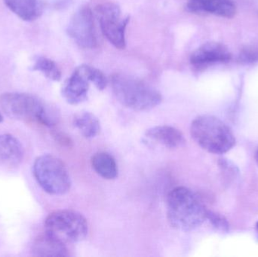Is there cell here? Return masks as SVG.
I'll return each instance as SVG.
<instances>
[{
    "mask_svg": "<svg viewBox=\"0 0 258 257\" xmlns=\"http://www.w3.org/2000/svg\"><path fill=\"white\" fill-rule=\"evenodd\" d=\"M208 210L194 192L186 187H176L167 198V219L173 229L189 232L207 220Z\"/></svg>",
    "mask_w": 258,
    "mask_h": 257,
    "instance_id": "cell-1",
    "label": "cell"
},
{
    "mask_svg": "<svg viewBox=\"0 0 258 257\" xmlns=\"http://www.w3.org/2000/svg\"><path fill=\"white\" fill-rule=\"evenodd\" d=\"M257 230H258V221H257Z\"/></svg>",
    "mask_w": 258,
    "mask_h": 257,
    "instance_id": "cell-24",
    "label": "cell"
},
{
    "mask_svg": "<svg viewBox=\"0 0 258 257\" xmlns=\"http://www.w3.org/2000/svg\"><path fill=\"white\" fill-rule=\"evenodd\" d=\"M145 137L163 147L171 149L183 147L186 143V139L181 131L170 125L152 127L146 131Z\"/></svg>",
    "mask_w": 258,
    "mask_h": 257,
    "instance_id": "cell-11",
    "label": "cell"
},
{
    "mask_svg": "<svg viewBox=\"0 0 258 257\" xmlns=\"http://www.w3.org/2000/svg\"><path fill=\"white\" fill-rule=\"evenodd\" d=\"M92 166L95 172L101 178L108 181L118 177V165L113 155L107 152H98L92 155Z\"/></svg>",
    "mask_w": 258,
    "mask_h": 257,
    "instance_id": "cell-16",
    "label": "cell"
},
{
    "mask_svg": "<svg viewBox=\"0 0 258 257\" xmlns=\"http://www.w3.org/2000/svg\"><path fill=\"white\" fill-rule=\"evenodd\" d=\"M86 71L89 81L93 83L98 90L103 91L106 89L108 81H107L104 74L101 70L86 65Z\"/></svg>",
    "mask_w": 258,
    "mask_h": 257,
    "instance_id": "cell-19",
    "label": "cell"
},
{
    "mask_svg": "<svg viewBox=\"0 0 258 257\" xmlns=\"http://www.w3.org/2000/svg\"><path fill=\"white\" fill-rule=\"evenodd\" d=\"M190 134L202 149L215 155H223L236 145L231 129L221 119L210 115L196 118L191 123Z\"/></svg>",
    "mask_w": 258,
    "mask_h": 257,
    "instance_id": "cell-3",
    "label": "cell"
},
{
    "mask_svg": "<svg viewBox=\"0 0 258 257\" xmlns=\"http://www.w3.org/2000/svg\"><path fill=\"white\" fill-rule=\"evenodd\" d=\"M3 113L18 121L36 122L48 128L56 126L60 120L57 110L48 107L34 95L21 92H6L0 96Z\"/></svg>",
    "mask_w": 258,
    "mask_h": 257,
    "instance_id": "cell-2",
    "label": "cell"
},
{
    "mask_svg": "<svg viewBox=\"0 0 258 257\" xmlns=\"http://www.w3.org/2000/svg\"><path fill=\"white\" fill-rule=\"evenodd\" d=\"M96 15L103 34L109 42L119 49L125 47V29L129 18H121V11L117 5L104 3L96 8Z\"/></svg>",
    "mask_w": 258,
    "mask_h": 257,
    "instance_id": "cell-7",
    "label": "cell"
},
{
    "mask_svg": "<svg viewBox=\"0 0 258 257\" xmlns=\"http://www.w3.org/2000/svg\"><path fill=\"white\" fill-rule=\"evenodd\" d=\"M230 59L231 54L225 45L218 42H207L191 54L190 63L201 69L215 63H227Z\"/></svg>",
    "mask_w": 258,
    "mask_h": 257,
    "instance_id": "cell-10",
    "label": "cell"
},
{
    "mask_svg": "<svg viewBox=\"0 0 258 257\" xmlns=\"http://www.w3.org/2000/svg\"><path fill=\"white\" fill-rule=\"evenodd\" d=\"M33 175L38 185L51 196H63L71 190V179L63 161L51 154L39 155L33 164Z\"/></svg>",
    "mask_w": 258,
    "mask_h": 257,
    "instance_id": "cell-5",
    "label": "cell"
},
{
    "mask_svg": "<svg viewBox=\"0 0 258 257\" xmlns=\"http://www.w3.org/2000/svg\"><path fill=\"white\" fill-rule=\"evenodd\" d=\"M68 33L82 48L92 49L97 46L93 15L89 8H81L74 14L68 25Z\"/></svg>",
    "mask_w": 258,
    "mask_h": 257,
    "instance_id": "cell-8",
    "label": "cell"
},
{
    "mask_svg": "<svg viewBox=\"0 0 258 257\" xmlns=\"http://www.w3.org/2000/svg\"><path fill=\"white\" fill-rule=\"evenodd\" d=\"M256 159H257V161L258 163V149L257 150V152H256Z\"/></svg>",
    "mask_w": 258,
    "mask_h": 257,
    "instance_id": "cell-23",
    "label": "cell"
},
{
    "mask_svg": "<svg viewBox=\"0 0 258 257\" xmlns=\"http://www.w3.org/2000/svg\"><path fill=\"white\" fill-rule=\"evenodd\" d=\"M6 6L25 21H33L39 18L43 12L42 0H3Z\"/></svg>",
    "mask_w": 258,
    "mask_h": 257,
    "instance_id": "cell-14",
    "label": "cell"
},
{
    "mask_svg": "<svg viewBox=\"0 0 258 257\" xmlns=\"http://www.w3.org/2000/svg\"><path fill=\"white\" fill-rule=\"evenodd\" d=\"M89 81L86 75V65L75 69L61 89L63 99L71 105H78L88 99Z\"/></svg>",
    "mask_w": 258,
    "mask_h": 257,
    "instance_id": "cell-9",
    "label": "cell"
},
{
    "mask_svg": "<svg viewBox=\"0 0 258 257\" xmlns=\"http://www.w3.org/2000/svg\"><path fill=\"white\" fill-rule=\"evenodd\" d=\"M32 252L36 256L66 257L68 250L66 244L45 234L33 243Z\"/></svg>",
    "mask_w": 258,
    "mask_h": 257,
    "instance_id": "cell-15",
    "label": "cell"
},
{
    "mask_svg": "<svg viewBox=\"0 0 258 257\" xmlns=\"http://www.w3.org/2000/svg\"><path fill=\"white\" fill-rule=\"evenodd\" d=\"M207 220H209L212 226L216 229L221 231H226L228 229V224H227V220L221 217L219 214L216 213L212 212V211H208Z\"/></svg>",
    "mask_w": 258,
    "mask_h": 257,
    "instance_id": "cell-20",
    "label": "cell"
},
{
    "mask_svg": "<svg viewBox=\"0 0 258 257\" xmlns=\"http://www.w3.org/2000/svg\"><path fill=\"white\" fill-rule=\"evenodd\" d=\"M111 87L116 100L130 110L149 111L162 102V95L157 90L129 75L115 74Z\"/></svg>",
    "mask_w": 258,
    "mask_h": 257,
    "instance_id": "cell-4",
    "label": "cell"
},
{
    "mask_svg": "<svg viewBox=\"0 0 258 257\" xmlns=\"http://www.w3.org/2000/svg\"><path fill=\"white\" fill-rule=\"evenodd\" d=\"M30 69L42 72L47 78L51 81H58L61 78V72L55 62L44 56L33 57V64Z\"/></svg>",
    "mask_w": 258,
    "mask_h": 257,
    "instance_id": "cell-18",
    "label": "cell"
},
{
    "mask_svg": "<svg viewBox=\"0 0 258 257\" xmlns=\"http://www.w3.org/2000/svg\"><path fill=\"white\" fill-rule=\"evenodd\" d=\"M186 9L192 13H209L226 18H233L236 13L232 0H190Z\"/></svg>",
    "mask_w": 258,
    "mask_h": 257,
    "instance_id": "cell-12",
    "label": "cell"
},
{
    "mask_svg": "<svg viewBox=\"0 0 258 257\" xmlns=\"http://www.w3.org/2000/svg\"><path fill=\"white\" fill-rule=\"evenodd\" d=\"M239 61L244 63H251L258 60V52L251 49H245L239 55Z\"/></svg>",
    "mask_w": 258,
    "mask_h": 257,
    "instance_id": "cell-21",
    "label": "cell"
},
{
    "mask_svg": "<svg viewBox=\"0 0 258 257\" xmlns=\"http://www.w3.org/2000/svg\"><path fill=\"white\" fill-rule=\"evenodd\" d=\"M24 157L23 145L15 136L0 134V162L9 166H18Z\"/></svg>",
    "mask_w": 258,
    "mask_h": 257,
    "instance_id": "cell-13",
    "label": "cell"
},
{
    "mask_svg": "<svg viewBox=\"0 0 258 257\" xmlns=\"http://www.w3.org/2000/svg\"><path fill=\"white\" fill-rule=\"evenodd\" d=\"M3 121H4V117H3V114L0 113V123H2Z\"/></svg>",
    "mask_w": 258,
    "mask_h": 257,
    "instance_id": "cell-22",
    "label": "cell"
},
{
    "mask_svg": "<svg viewBox=\"0 0 258 257\" xmlns=\"http://www.w3.org/2000/svg\"><path fill=\"white\" fill-rule=\"evenodd\" d=\"M73 125L86 139L94 138L101 131L99 119L89 112H82L76 115Z\"/></svg>",
    "mask_w": 258,
    "mask_h": 257,
    "instance_id": "cell-17",
    "label": "cell"
},
{
    "mask_svg": "<svg viewBox=\"0 0 258 257\" xmlns=\"http://www.w3.org/2000/svg\"><path fill=\"white\" fill-rule=\"evenodd\" d=\"M45 234L63 244L83 241L89 232L87 220L80 213L71 210L54 211L45 220Z\"/></svg>",
    "mask_w": 258,
    "mask_h": 257,
    "instance_id": "cell-6",
    "label": "cell"
}]
</instances>
